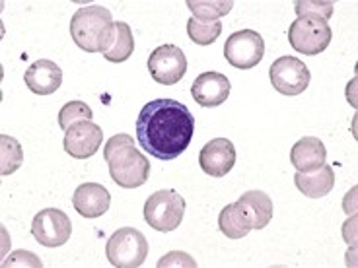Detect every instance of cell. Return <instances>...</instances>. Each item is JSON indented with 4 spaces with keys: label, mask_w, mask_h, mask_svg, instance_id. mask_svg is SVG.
Segmentation results:
<instances>
[{
    "label": "cell",
    "mask_w": 358,
    "mask_h": 268,
    "mask_svg": "<svg viewBox=\"0 0 358 268\" xmlns=\"http://www.w3.org/2000/svg\"><path fill=\"white\" fill-rule=\"evenodd\" d=\"M31 233L43 247H61L71 239L72 222L63 210L45 208L34 218Z\"/></svg>",
    "instance_id": "cell-10"
},
{
    "label": "cell",
    "mask_w": 358,
    "mask_h": 268,
    "mask_svg": "<svg viewBox=\"0 0 358 268\" xmlns=\"http://www.w3.org/2000/svg\"><path fill=\"white\" fill-rule=\"evenodd\" d=\"M185 200L173 188H164L148 197L144 204V220L156 232H173L183 222Z\"/></svg>",
    "instance_id": "cell-4"
},
{
    "label": "cell",
    "mask_w": 358,
    "mask_h": 268,
    "mask_svg": "<svg viewBox=\"0 0 358 268\" xmlns=\"http://www.w3.org/2000/svg\"><path fill=\"white\" fill-rule=\"evenodd\" d=\"M106 257L115 268L143 267L148 257V241L143 233L134 228H121L109 237L106 245Z\"/></svg>",
    "instance_id": "cell-5"
},
{
    "label": "cell",
    "mask_w": 358,
    "mask_h": 268,
    "mask_svg": "<svg viewBox=\"0 0 358 268\" xmlns=\"http://www.w3.org/2000/svg\"><path fill=\"white\" fill-rule=\"evenodd\" d=\"M103 158L109 165V175L119 187H143L150 175V163L141 150L134 148L129 134H115L109 138L103 150Z\"/></svg>",
    "instance_id": "cell-2"
},
{
    "label": "cell",
    "mask_w": 358,
    "mask_h": 268,
    "mask_svg": "<svg viewBox=\"0 0 358 268\" xmlns=\"http://www.w3.org/2000/svg\"><path fill=\"white\" fill-rule=\"evenodd\" d=\"M296 14L298 18L302 16H317V18L327 20L333 16V10H335V4L333 2H317V0H298L294 4Z\"/></svg>",
    "instance_id": "cell-25"
},
{
    "label": "cell",
    "mask_w": 358,
    "mask_h": 268,
    "mask_svg": "<svg viewBox=\"0 0 358 268\" xmlns=\"http://www.w3.org/2000/svg\"><path fill=\"white\" fill-rule=\"evenodd\" d=\"M148 72L162 86H176L187 72V59L178 45H160L148 57Z\"/></svg>",
    "instance_id": "cell-9"
},
{
    "label": "cell",
    "mask_w": 358,
    "mask_h": 268,
    "mask_svg": "<svg viewBox=\"0 0 358 268\" xmlns=\"http://www.w3.org/2000/svg\"><path fill=\"white\" fill-rule=\"evenodd\" d=\"M327 161L325 144L315 136H304L292 146L290 150V163L300 173H312L317 171Z\"/></svg>",
    "instance_id": "cell-16"
},
{
    "label": "cell",
    "mask_w": 358,
    "mask_h": 268,
    "mask_svg": "<svg viewBox=\"0 0 358 268\" xmlns=\"http://www.w3.org/2000/svg\"><path fill=\"white\" fill-rule=\"evenodd\" d=\"M238 208L248 218L251 230H263L273 220V200L263 191H248L238 198Z\"/></svg>",
    "instance_id": "cell-17"
},
{
    "label": "cell",
    "mask_w": 358,
    "mask_h": 268,
    "mask_svg": "<svg viewBox=\"0 0 358 268\" xmlns=\"http://www.w3.org/2000/svg\"><path fill=\"white\" fill-rule=\"evenodd\" d=\"M218 228L230 239H242V237H245L251 232L248 218L243 216V212L238 208L236 202L224 206L222 212L218 216Z\"/></svg>",
    "instance_id": "cell-20"
},
{
    "label": "cell",
    "mask_w": 358,
    "mask_h": 268,
    "mask_svg": "<svg viewBox=\"0 0 358 268\" xmlns=\"http://www.w3.org/2000/svg\"><path fill=\"white\" fill-rule=\"evenodd\" d=\"M187 8L193 12V18L199 22H218L230 14L234 8L232 0H189Z\"/></svg>",
    "instance_id": "cell-21"
},
{
    "label": "cell",
    "mask_w": 358,
    "mask_h": 268,
    "mask_svg": "<svg viewBox=\"0 0 358 268\" xmlns=\"http://www.w3.org/2000/svg\"><path fill=\"white\" fill-rule=\"evenodd\" d=\"M26 86L37 96H51L63 84L61 66L49 59H39L24 74Z\"/></svg>",
    "instance_id": "cell-14"
},
{
    "label": "cell",
    "mask_w": 358,
    "mask_h": 268,
    "mask_svg": "<svg viewBox=\"0 0 358 268\" xmlns=\"http://www.w3.org/2000/svg\"><path fill=\"white\" fill-rule=\"evenodd\" d=\"M64 152L76 158V160H86L98 152L101 140H103V131L101 126L96 125L94 121H80L74 123L64 131Z\"/></svg>",
    "instance_id": "cell-11"
},
{
    "label": "cell",
    "mask_w": 358,
    "mask_h": 268,
    "mask_svg": "<svg viewBox=\"0 0 358 268\" xmlns=\"http://www.w3.org/2000/svg\"><path fill=\"white\" fill-rule=\"evenodd\" d=\"M268 78H271V84L278 94L300 96L310 86L312 74H310V68L306 66L304 61L287 54V57H278L277 61L271 64Z\"/></svg>",
    "instance_id": "cell-7"
},
{
    "label": "cell",
    "mask_w": 358,
    "mask_h": 268,
    "mask_svg": "<svg viewBox=\"0 0 358 268\" xmlns=\"http://www.w3.org/2000/svg\"><path fill=\"white\" fill-rule=\"evenodd\" d=\"M72 206L84 218H99L109 210L111 195L108 188L99 183H84L74 191Z\"/></svg>",
    "instance_id": "cell-15"
},
{
    "label": "cell",
    "mask_w": 358,
    "mask_h": 268,
    "mask_svg": "<svg viewBox=\"0 0 358 268\" xmlns=\"http://www.w3.org/2000/svg\"><path fill=\"white\" fill-rule=\"evenodd\" d=\"M230 80L220 72H203L191 86V96L201 107H218L230 96Z\"/></svg>",
    "instance_id": "cell-13"
},
{
    "label": "cell",
    "mask_w": 358,
    "mask_h": 268,
    "mask_svg": "<svg viewBox=\"0 0 358 268\" xmlns=\"http://www.w3.org/2000/svg\"><path fill=\"white\" fill-rule=\"evenodd\" d=\"M113 16L103 6H86L74 12L71 20V36L74 43L86 53H101L113 29Z\"/></svg>",
    "instance_id": "cell-3"
},
{
    "label": "cell",
    "mask_w": 358,
    "mask_h": 268,
    "mask_svg": "<svg viewBox=\"0 0 358 268\" xmlns=\"http://www.w3.org/2000/svg\"><path fill=\"white\" fill-rule=\"evenodd\" d=\"M92 109L84 103V101H69L64 103L63 109L59 111V126L66 131L69 126L74 123H80V121H92Z\"/></svg>",
    "instance_id": "cell-24"
},
{
    "label": "cell",
    "mask_w": 358,
    "mask_h": 268,
    "mask_svg": "<svg viewBox=\"0 0 358 268\" xmlns=\"http://www.w3.org/2000/svg\"><path fill=\"white\" fill-rule=\"evenodd\" d=\"M134 51V37L125 22H115L108 41L101 49V57L109 63H125Z\"/></svg>",
    "instance_id": "cell-19"
},
{
    "label": "cell",
    "mask_w": 358,
    "mask_h": 268,
    "mask_svg": "<svg viewBox=\"0 0 358 268\" xmlns=\"http://www.w3.org/2000/svg\"><path fill=\"white\" fill-rule=\"evenodd\" d=\"M158 267L164 268V267H195L197 268V262L189 257L187 253H183V251H171L168 253L166 257H162L158 260Z\"/></svg>",
    "instance_id": "cell-26"
},
{
    "label": "cell",
    "mask_w": 358,
    "mask_h": 268,
    "mask_svg": "<svg viewBox=\"0 0 358 268\" xmlns=\"http://www.w3.org/2000/svg\"><path fill=\"white\" fill-rule=\"evenodd\" d=\"M199 165L210 177H226L236 165V148L228 138H215L203 146L199 154Z\"/></svg>",
    "instance_id": "cell-12"
},
{
    "label": "cell",
    "mask_w": 358,
    "mask_h": 268,
    "mask_svg": "<svg viewBox=\"0 0 358 268\" xmlns=\"http://www.w3.org/2000/svg\"><path fill=\"white\" fill-rule=\"evenodd\" d=\"M265 54V41L253 29L236 31L226 39L224 57L238 70H250L263 61Z\"/></svg>",
    "instance_id": "cell-8"
},
{
    "label": "cell",
    "mask_w": 358,
    "mask_h": 268,
    "mask_svg": "<svg viewBox=\"0 0 358 268\" xmlns=\"http://www.w3.org/2000/svg\"><path fill=\"white\" fill-rule=\"evenodd\" d=\"M222 34L220 22H199L195 18H189L187 36L193 43L197 45H213Z\"/></svg>",
    "instance_id": "cell-23"
},
{
    "label": "cell",
    "mask_w": 358,
    "mask_h": 268,
    "mask_svg": "<svg viewBox=\"0 0 358 268\" xmlns=\"http://www.w3.org/2000/svg\"><path fill=\"white\" fill-rule=\"evenodd\" d=\"M22 262H24L26 267L27 265H29V267H39V268L43 267V262L37 259L34 253H29V251H16V253H12V255L8 257V260H4L2 265H4V267H20Z\"/></svg>",
    "instance_id": "cell-27"
},
{
    "label": "cell",
    "mask_w": 358,
    "mask_h": 268,
    "mask_svg": "<svg viewBox=\"0 0 358 268\" xmlns=\"http://www.w3.org/2000/svg\"><path fill=\"white\" fill-rule=\"evenodd\" d=\"M24 163V150L22 144L12 138L8 134L0 136V173L2 175H12L14 171L20 170V165Z\"/></svg>",
    "instance_id": "cell-22"
},
{
    "label": "cell",
    "mask_w": 358,
    "mask_h": 268,
    "mask_svg": "<svg viewBox=\"0 0 358 268\" xmlns=\"http://www.w3.org/2000/svg\"><path fill=\"white\" fill-rule=\"evenodd\" d=\"M195 134V117L176 99H154L136 119V138L152 158L171 161L189 148Z\"/></svg>",
    "instance_id": "cell-1"
},
{
    "label": "cell",
    "mask_w": 358,
    "mask_h": 268,
    "mask_svg": "<svg viewBox=\"0 0 358 268\" xmlns=\"http://www.w3.org/2000/svg\"><path fill=\"white\" fill-rule=\"evenodd\" d=\"M333 31L325 20L317 16H302L288 27V41L298 53L315 57L331 43Z\"/></svg>",
    "instance_id": "cell-6"
},
{
    "label": "cell",
    "mask_w": 358,
    "mask_h": 268,
    "mask_svg": "<svg viewBox=\"0 0 358 268\" xmlns=\"http://www.w3.org/2000/svg\"><path fill=\"white\" fill-rule=\"evenodd\" d=\"M294 183L298 191L304 195V197L310 198H322L327 197L329 193L335 187V171H333L331 165H322L317 171H312V173H300L296 171Z\"/></svg>",
    "instance_id": "cell-18"
}]
</instances>
